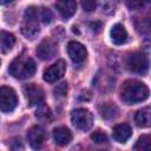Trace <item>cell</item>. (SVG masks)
Returning a JSON list of instances; mask_svg holds the SVG:
<instances>
[{
  "label": "cell",
  "mask_w": 151,
  "mask_h": 151,
  "mask_svg": "<svg viewBox=\"0 0 151 151\" xmlns=\"http://www.w3.org/2000/svg\"><path fill=\"white\" fill-rule=\"evenodd\" d=\"M15 44V38L13 34L8 33V32H5V31H1L0 33V46H1V52L2 53H7L9 52L13 46Z\"/></svg>",
  "instance_id": "obj_17"
},
{
  "label": "cell",
  "mask_w": 151,
  "mask_h": 151,
  "mask_svg": "<svg viewBox=\"0 0 151 151\" xmlns=\"http://www.w3.org/2000/svg\"><path fill=\"white\" fill-rule=\"evenodd\" d=\"M54 143L59 146H65L72 140V133L66 126H59L53 130Z\"/></svg>",
  "instance_id": "obj_13"
},
{
  "label": "cell",
  "mask_w": 151,
  "mask_h": 151,
  "mask_svg": "<svg viewBox=\"0 0 151 151\" xmlns=\"http://www.w3.org/2000/svg\"><path fill=\"white\" fill-rule=\"evenodd\" d=\"M9 74L18 79H26L35 73V63L32 58L20 54L9 65Z\"/></svg>",
  "instance_id": "obj_2"
},
{
  "label": "cell",
  "mask_w": 151,
  "mask_h": 151,
  "mask_svg": "<svg viewBox=\"0 0 151 151\" xmlns=\"http://www.w3.org/2000/svg\"><path fill=\"white\" fill-rule=\"evenodd\" d=\"M55 8L61 18L68 19L77 11V2L76 0H58L55 2Z\"/></svg>",
  "instance_id": "obj_12"
},
{
  "label": "cell",
  "mask_w": 151,
  "mask_h": 151,
  "mask_svg": "<svg viewBox=\"0 0 151 151\" xmlns=\"http://www.w3.org/2000/svg\"><path fill=\"white\" fill-rule=\"evenodd\" d=\"M101 26H103V24L100 21H94V22L90 24V27H91L92 32H94V33H98L101 29Z\"/></svg>",
  "instance_id": "obj_26"
},
{
  "label": "cell",
  "mask_w": 151,
  "mask_h": 151,
  "mask_svg": "<svg viewBox=\"0 0 151 151\" xmlns=\"http://www.w3.org/2000/svg\"><path fill=\"white\" fill-rule=\"evenodd\" d=\"M14 0H1V4L2 5H7V4H11V2H13Z\"/></svg>",
  "instance_id": "obj_28"
},
{
  "label": "cell",
  "mask_w": 151,
  "mask_h": 151,
  "mask_svg": "<svg viewBox=\"0 0 151 151\" xmlns=\"http://www.w3.org/2000/svg\"><path fill=\"white\" fill-rule=\"evenodd\" d=\"M149 2L150 0H125V4L130 9H140L145 7Z\"/></svg>",
  "instance_id": "obj_20"
},
{
  "label": "cell",
  "mask_w": 151,
  "mask_h": 151,
  "mask_svg": "<svg viewBox=\"0 0 151 151\" xmlns=\"http://www.w3.org/2000/svg\"><path fill=\"white\" fill-rule=\"evenodd\" d=\"M91 139L96 143V144H104L107 143V136L106 133L101 132V131H96L91 134Z\"/></svg>",
  "instance_id": "obj_21"
},
{
  "label": "cell",
  "mask_w": 151,
  "mask_h": 151,
  "mask_svg": "<svg viewBox=\"0 0 151 151\" xmlns=\"http://www.w3.org/2000/svg\"><path fill=\"white\" fill-rule=\"evenodd\" d=\"M37 54L41 60H48L53 58L57 54V45L53 40L51 39H45L42 40L38 48H37Z\"/></svg>",
  "instance_id": "obj_11"
},
{
  "label": "cell",
  "mask_w": 151,
  "mask_h": 151,
  "mask_svg": "<svg viewBox=\"0 0 151 151\" xmlns=\"http://www.w3.org/2000/svg\"><path fill=\"white\" fill-rule=\"evenodd\" d=\"M71 122L78 130L87 131L93 125V116L87 109L79 107V109H76L72 111Z\"/></svg>",
  "instance_id": "obj_4"
},
{
  "label": "cell",
  "mask_w": 151,
  "mask_h": 151,
  "mask_svg": "<svg viewBox=\"0 0 151 151\" xmlns=\"http://www.w3.org/2000/svg\"><path fill=\"white\" fill-rule=\"evenodd\" d=\"M40 21H42L44 24H50L52 21V13L48 8H40Z\"/></svg>",
  "instance_id": "obj_22"
},
{
  "label": "cell",
  "mask_w": 151,
  "mask_h": 151,
  "mask_svg": "<svg viewBox=\"0 0 151 151\" xmlns=\"http://www.w3.org/2000/svg\"><path fill=\"white\" fill-rule=\"evenodd\" d=\"M91 98V92L90 91H83L79 96V99L80 100H88Z\"/></svg>",
  "instance_id": "obj_27"
},
{
  "label": "cell",
  "mask_w": 151,
  "mask_h": 151,
  "mask_svg": "<svg viewBox=\"0 0 151 151\" xmlns=\"http://www.w3.org/2000/svg\"><path fill=\"white\" fill-rule=\"evenodd\" d=\"M99 112H100V114H101V117L104 119H112V118H114L117 116L118 109H117L116 105L106 103V104H103L99 107Z\"/></svg>",
  "instance_id": "obj_18"
},
{
  "label": "cell",
  "mask_w": 151,
  "mask_h": 151,
  "mask_svg": "<svg viewBox=\"0 0 151 151\" xmlns=\"http://www.w3.org/2000/svg\"><path fill=\"white\" fill-rule=\"evenodd\" d=\"M110 38L114 45H123L127 40V32L122 24H116L110 31Z\"/></svg>",
  "instance_id": "obj_14"
},
{
  "label": "cell",
  "mask_w": 151,
  "mask_h": 151,
  "mask_svg": "<svg viewBox=\"0 0 151 151\" xmlns=\"http://www.w3.org/2000/svg\"><path fill=\"white\" fill-rule=\"evenodd\" d=\"M134 122L139 127H150L151 126V106H146L138 110L134 116Z\"/></svg>",
  "instance_id": "obj_16"
},
{
  "label": "cell",
  "mask_w": 151,
  "mask_h": 151,
  "mask_svg": "<svg viewBox=\"0 0 151 151\" xmlns=\"http://www.w3.org/2000/svg\"><path fill=\"white\" fill-rule=\"evenodd\" d=\"M150 96L149 87L138 80H126L120 91V98L124 103L132 105L146 100Z\"/></svg>",
  "instance_id": "obj_1"
},
{
  "label": "cell",
  "mask_w": 151,
  "mask_h": 151,
  "mask_svg": "<svg viewBox=\"0 0 151 151\" xmlns=\"http://www.w3.org/2000/svg\"><path fill=\"white\" fill-rule=\"evenodd\" d=\"M53 93L55 97H64L67 93V83H61L59 85H57V87H54Z\"/></svg>",
  "instance_id": "obj_23"
},
{
  "label": "cell",
  "mask_w": 151,
  "mask_h": 151,
  "mask_svg": "<svg viewBox=\"0 0 151 151\" xmlns=\"http://www.w3.org/2000/svg\"><path fill=\"white\" fill-rule=\"evenodd\" d=\"M47 116H50V110H48V107H46V106H40V109L37 111V117L38 118H40V119H42V118H47Z\"/></svg>",
  "instance_id": "obj_25"
},
{
  "label": "cell",
  "mask_w": 151,
  "mask_h": 151,
  "mask_svg": "<svg viewBox=\"0 0 151 151\" xmlns=\"http://www.w3.org/2000/svg\"><path fill=\"white\" fill-rule=\"evenodd\" d=\"M24 94L29 106L40 105L44 101V91L35 84H28L24 87Z\"/></svg>",
  "instance_id": "obj_7"
},
{
  "label": "cell",
  "mask_w": 151,
  "mask_h": 151,
  "mask_svg": "<svg viewBox=\"0 0 151 151\" xmlns=\"http://www.w3.org/2000/svg\"><path fill=\"white\" fill-rule=\"evenodd\" d=\"M133 149L139 151H151V137L146 134L140 136L136 142Z\"/></svg>",
  "instance_id": "obj_19"
},
{
  "label": "cell",
  "mask_w": 151,
  "mask_h": 151,
  "mask_svg": "<svg viewBox=\"0 0 151 151\" xmlns=\"http://www.w3.org/2000/svg\"><path fill=\"white\" fill-rule=\"evenodd\" d=\"M80 4L86 12H92L97 7V0H80Z\"/></svg>",
  "instance_id": "obj_24"
},
{
  "label": "cell",
  "mask_w": 151,
  "mask_h": 151,
  "mask_svg": "<svg viewBox=\"0 0 151 151\" xmlns=\"http://www.w3.org/2000/svg\"><path fill=\"white\" fill-rule=\"evenodd\" d=\"M66 72V64L64 60H58L44 71V80L47 83H54L59 80Z\"/></svg>",
  "instance_id": "obj_8"
},
{
  "label": "cell",
  "mask_w": 151,
  "mask_h": 151,
  "mask_svg": "<svg viewBox=\"0 0 151 151\" xmlns=\"http://www.w3.org/2000/svg\"><path fill=\"white\" fill-rule=\"evenodd\" d=\"M18 105V97L13 88L1 86L0 88V109L4 113L12 112Z\"/></svg>",
  "instance_id": "obj_6"
},
{
  "label": "cell",
  "mask_w": 151,
  "mask_h": 151,
  "mask_svg": "<svg viewBox=\"0 0 151 151\" xmlns=\"http://www.w3.org/2000/svg\"><path fill=\"white\" fill-rule=\"evenodd\" d=\"M126 67L132 73L144 74L149 68V59L145 54L140 52H134L127 57Z\"/></svg>",
  "instance_id": "obj_5"
},
{
  "label": "cell",
  "mask_w": 151,
  "mask_h": 151,
  "mask_svg": "<svg viewBox=\"0 0 151 151\" xmlns=\"http://www.w3.org/2000/svg\"><path fill=\"white\" fill-rule=\"evenodd\" d=\"M67 53H68V57L71 58V60L77 65L83 64L87 57V51H86L85 46L78 41H70L68 42Z\"/></svg>",
  "instance_id": "obj_9"
},
{
  "label": "cell",
  "mask_w": 151,
  "mask_h": 151,
  "mask_svg": "<svg viewBox=\"0 0 151 151\" xmlns=\"http://www.w3.org/2000/svg\"><path fill=\"white\" fill-rule=\"evenodd\" d=\"M131 134H132V129L129 124H125V123L114 126L112 131V136L114 140L118 143H125L131 137Z\"/></svg>",
  "instance_id": "obj_15"
},
{
  "label": "cell",
  "mask_w": 151,
  "mask_h": 151,
  "mask_svg": "<svg viewBox=\"0 0 151 151\" xmlns=\"http://www.w3.org/2000/svg\"><path fill=\"white\" fill-rule=\"evenodd\" d=\"M39 21H40V8L31 6L25 11L24 24L21 26V33L27 39H34L39 32Z\"/></svg>",
  "instance_id": "obj_3"
},
{
  "label": "cell",
  "mask_w": 151,
  "mask_h": 151,
  "mask_svg": "<svg viewBox=\"0 0 151 151\" xmlns=\"http://www.w3.org/2000/svg\"><path fill=\"white\" fill-rule=\"evenodd\" d=\"M45 139V131L41 126L34 125L27 131V142L32 149H40Z\"/></svg>",
  "instance_id": "obj_10"
}]
</instances>
